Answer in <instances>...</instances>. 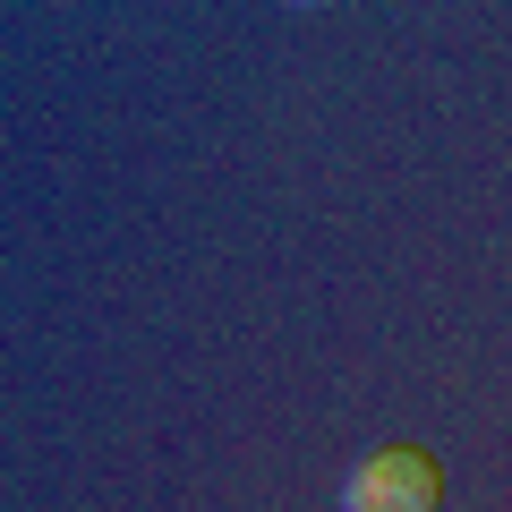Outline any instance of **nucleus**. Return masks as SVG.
I'll list each match as a JSON object with an SVG mask.
<instances>
[{
    "label": "nucleus",
    "mask_w": 512,
    "mask_h": 512,
    "mask_svg": "<svg viewBox=\"0 0 512 512\" xmlns=\"http://www.w3.org/2000/svg\"><path fill=\"white\" fill-rule=\"evenodd\" d=\"M342 512H444L436 453H419V444H384V453H367L359 470H350V487H342Z\"/></svg>",
    "instance_id": "f257e3e1"
}]
</instances>
